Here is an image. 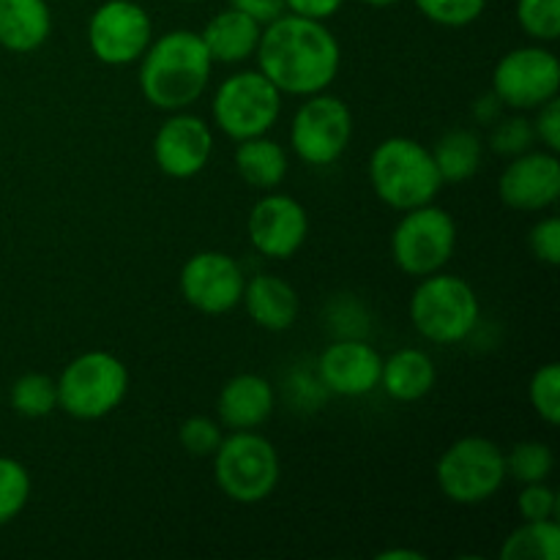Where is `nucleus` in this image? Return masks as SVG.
<instances>
[{
  "mask_svg": "<svg viewBox=\"0 0 560 560\" xmlns=\"http://www.w3.org/2000/svg\"><path fill=\"white\" fill-rule=\"evenodd\" d=\"M257 69L282 96H315L328 91L342 69V47L320 20L284 11L262 25Z\"/></svg>",
  "mask_w": 560,
  "mask_h": 560,
  "instance_id": "obj_1",
  "label": "nucleus"
},
{
  "mask_svg": "<svg viewBox=\"0 0 560 560\" xmlns=\"http://www.w3.org/2000/svg\"><path fill=\"white\" fill-rule=\"evenodd\" d=\"M137 63L142 96L162 113H178L200 102L213 71V60L200 33L186 27L167 31L159 38L153 36Z\"/></svg>",
  "mask_w": 560,
  "mask_h": 560,
  "instance_id": "obj_2",
  "label": "nucleus"
},
{
  "mask_svg": "<svg viewBox=\"0 0 560 560\" xmlns=\"http://www.w3.org/2000/svg\"><path fill=\"white\" fill-rule=\"evenodd\" d=\"M370 184L377 200L394 211L435 202L443 178L432 151L413 137H386L370 156Z\"/></svg>",
  "mask_w": 560,
  "mask_h": 560,
  "instance_id": "obj_3",
  "label": "nucleus"
},
{
  "mask_svg": "<svg viewBox=\"0 0 560 560\" xmlns=\"http://www.w3.org/2000/svg\"><path fill=\"white\" fill-rule=\"evenodd\" d=\"M408 315L427 342L459 345L474 337L481 320V304L474 284L454 273L438 271L419 279L410 295Z\"/></svg>",
  "mask_w": 560,
  "mask_h": 560,
  "instance_id": "obj_4",
  "label": "nucleus"
},
{
  "mask_svg": "<svg viewBox=\"0 0 560 560\" xmlns=\"http://www.w3.org/2000/svg\"><path fill=\"white\" fill-rule=\"evenodd\" d=\"M58 408L77 421H98L124 405L129 370L109 350H88L63 366L58 381Z\"/></svg>",
  "mask_w": 560,
  "mask_h": 560,
  "instance_id": "obj_5",
  "label": "nucleus"
},
{
  "mask_svg": "<svg viewBox=\"0 0 560 560\" xmlns=\"http://www.w3.org/2000/svg\"><path fill=\"white\" fill-rule=\"evenodd\" d=\"M213 476L230 501L255 506L268 501L279 487L282 463L277 446L260 432L235 430L213 452Z\"/></svg>",
  "mask_w": 560,
  "mask_h": 560,
  "instance_id": "obj_6",
  "label": "nucleus"
},
{
  "mask_svg": "<svg viewBox=\"0 0 560 560\" xmlns=\"http://www.w3.org/2000/svg\"><path fill=\"white\" fill-rule=\"evenodd\" d=\"M438 490L459 506H479L506 485V457L495 441L468 435L441 454L435 468Z\"/></svg>",
  "mask_w": 560,
  "mask_h": 560,
  "instance_id": "obj_7",
  "label": "nucleus"
},
{
  "mask_svg": "<svg viewBox=\"0 0 560 560\" xmlns=\"http://www.w3.org/2000/svg\"><path fill=\"white\" fill-rule=\"evenodd\" d=\"M211 115L217 129L235 142L268 135L282 115V93L260 69L235 71L213 91Z\"/></svg>",
  "mask_w": 560,
  "mask_h": 560,
  "instance_id": "obj_8",
  "label": "nucleus"
},
{
  "mask_svg": "<svg viewBox=\"0 0 560 560\" xmlns=\"http://www.w3.org/2000/svg\"><path fill=\"white\" fill-rule=\"evenodd\" d=\"M457 252V222L435 202L402 211L392 233L394 266L421 279L443 271Z\"/></svg>",
  "mask_w": 560,
  "mask_h": 560,
  "instance_id": "obj_9",
  "label": "nucleus"
},
{
  "mask_svg": "<svg viewBox=\"0 0 560 560\" xmlns=\"http://www.w3.org/2000/svg\"><path fill=\"white\" fill-rule=\"evenodd\" d=\"M353 140V113L348 102L328 91L306 96L290 120V148L310 167H328Z\"/></svg>",
  "mask_w": 560,
  "mask_h": 560,
  "instance_id": "obj_10",
  "label": "nucleus"
},
{
  "mask_svg": "<svg viewBox=\"0 0 560 560\" xmlns=\"http://www.w3.org/2000/svg\"><path fill=\"white\" fill-rule=\"evenodd\" d=\"M492 93L503 107L530 113L560 93V60L545 44L514 47L492 71Z\"/></svg>",
  "mask_w": 560,
  "mask_h": 560,
  "instance_id": "obj_11",
  "label": "nucleus"
},
{
  "mask_svg": "<svg viewBox=\"0 0 560 560\" xmlns=\"http://www.w3.org/2000/svg\"><path fill=\"white\" fill-rule=\"evenodd\" d=\"M153 42V20L135 0H104L88 20V47L104 66H131Z\"/></svg>",
  "mask_w": 560,
  "mask_h": 560,
  "instance_id": "obj_12",
  "label": "nucleus"
},
{
  "mask_svg": "<svg viewBox=\"0 0 560 560\" xmlns=\"http://www.w3.org/2000/svg\"><path fill=\"white\" fill-rule=\"evenodd\" d=\"M246 273L228 252L206 249L184 262L178 277L180 295L200 315H228L244 299Z\"/></svg>",
  "mask_w": 560,
  "mask_h": 560,
  "instance_id": "obj_13",
  "label": "nucleus"
},
{
  "mask_svg": "<svg viewBox=\"0 0 560 560\" xmlns=\"http://www.w3.org/2000/svg\"><path fill=\"white\" fill-rule=\"evenodd\" d=\"M246 233L255 252L268 260H290L310 238V213L295 197L282 191H266L252 206Z\"/></svg>",
  "mask_w": 560,
  "mask_h": 560,
  "instance_id": "obj_14",
  "label": "nucleus"
},
{
  "mask_svg": "<svg viewBox=\"0 0 560 560\" xmlns=\"http://www.w3.org/2000/svg\"><path fill=\"white\" fill-rule=\"evenodd\" d=\"M213 153V131L206 118L178 109L170 113L153 137V162L167 178L189 180L208 167Z\"/></svg>",
  "mask_w": 560,
  "mask_h": 560,
  "instance_id": "obj_15",
  "label": "nucleus"
},
{
  "mask_svg": "<svg viewBox=\"0 0 560 560\" xmlns=\"http://www.w3.org/2000/svg\"><path fill=\"white\" fill-rule=\"evenodd\" d=\"M498 195L512 211H550L560 200V159L547 148H530L509 159L498 178Z\"/></svg>",
  "mask_w": 560,
  "mask_h": 560,
  "instance_id": "obj_16",
  "label": "nucleus"
},
{
  "mask_svg": "<svg viewBox=\"0 0 560 560\" xmlns=\"http://www.w3.org/2000/svg\"><path fill=\"white\" fill-rule=\"evenodd\" d=\"M383 355L366 339H334L317 359V381L326 394L359 399L381 386Z\"/></svg>",
  "mask_w": 560,
  "mask_h": 560,
  "instance_id": "obj_17",
  "label": "nucleus"
},
{
  "mask_svg": "<svg viewBox=\"0 0 560 560\" xmlns=\"http://www.w3.org/2000/svg\"><path fill=\"white\" fill-rule=\"evenodd\" d=\"M277 408V392L268 377L244 372V375L230 377L222 386L217 399L219 424L224 430H257L266 424Z\"/></svg>",
  "mask_w": 560,
  "mask_h": 560,
  "instance_id": "obj_18",
  "label": "nucleus"
},
{
  "mask_svg": "<svg viewBox=\"0 0 560 560\" xmlns=\"http://www.w3.org/2000/svg\"><path fill=\"white\" fill-rule=\"evenodd\" d=\"M241 304H244L246 315L255 320V326L273 334L293 328L301 312L299 290L277 273H257V277L246 279Z\"/></svg>",
  "mask_w": 560,
  "mask_h": 560,
  "instance_id": "obj_19",
  "label": "nucleus"
},
{
  "mask_svg": "<svg viewBox=\"0 0 560 560\" xmlns=\"http://www.w3.org/2000/svg\"><path fill=\"white\" fill-rule=\"evenodd\" d=\"M262 25L246 16L238 9H224L213 14L200 31L202 44H206L208 55L213 63L224 66H241L249 58H255L257 44H260Z\"/></svg>",
  "mask_w": 560,
  "mask_h": 560,
  "instance_id": "obj_20",
  "label": "nucleus"
},
{
  "mask_svg": "<svg viewBox=\"0 0 560 560\" xmlns=\"http://www.w3.org/2000/svg\"><path fill=\"white\" fill-rule=\"evenodd\" d=\"M438 370L430 353L421 348H399L381 366V386L394 402H419L435 388Z\"/></svg>",
  "mask_w": 560,
  "mask_h": 560,
  "instance_id": "obj_21",
  "label": "nucleus"
},
{
  "mask_svg": "<svg viewBox=\"0 0 560 560\" xmlns=\"http://www.w3.org/2000/svg\"><path fill=\"white\" fill-rule=\"evenodd\" d=\"M52 11L47 0H0V47L27 55L47 44Z\"/></svg>",
  "mask_w": 560,
  "mask_h": 560,
  "instance_id": "obj_22",
  "label": "nucleus"
},
{
  "mask_svg": "<svg viewBox=\"0 0 560 560\" xmlns=\"http://www.w3.org/2000/svg\"><path fill=\"white\" fill-rule=\"evenodd\" d=\"M235 170H238L241 180L252 189L273 191L284 184L290 170V156L284 151L282 142L271 140L268 135L249 137L241 140L235 148Z\"/></svg>",
  "mask_w": 560,
  "mask_h": 560,
  "instance_id": "obj_23",
  "label": "nucleus"
},
{
  "mask_svg": "<svg viewBox=\"0 0 560 560\" xmlns=\"http://www.w3.org/2000/svg\"><path fill=\"white\" fill-rule=\"evenodd\" d=\"M443 184H465L474 178L485 159V142L474 129H448L430 148Z\"/></svg>",
  "mask_w": 560,
  "mask_h": 560,
  "instance_id": "obj_24",
  "label": "nucleus"
},
{
  "mask_svg": "<svg viewBox=\"0 0 560 560\" xmlns=\"http://www.w3.org/2000/svg\"><path fill=\"white\" fill-rule=\"evenodd\" d=\"M560 558V525L556 520L525 523L506 536L501 547V560H558Z\"/></svg>",
  "mask_w": 560,
  "mask_h": 560,
  "instance_id": "obj_25",
  "label": "nucleus"
},
{
  "mask_svg": "<svg viewBox=\"0 0 560 560\" xmlns=\"http://www.w3.org/2000/svg\"><path fill=\"white\" fill-rule=\"evenodd\" d=\"M9 402L22 419H47L58 408V383L44 372H25L11 383Z\"/></svg>",
  "mask_w": 560,
  "mask_h": 560,
  "instance_id": "obj_26",
  "label": "nucleus"
},
{
  "mask_svg": "<svg viewBox=\"0 0 560 560\" xmlns=\"http://www.w3.org/2000/svg\"><path fill=\"white\" fill-rule=\"evenodd\" d=\"M506 457V479L517 485H534V481H547L556 470V454L547 443L541 441H523L514 443Z\"/></svg>",
  "mask_w": 560,
  "mask_h": 560,
  "instance_id": "obj_27",
  "label": "nucleus"
},
{
  "mask_svg": "<svg viewBox=\"0 0 560 560\" xmlns=\"http://www.w3.org/2000/svg\"><path fill=\"white\" fill-rule=\"evenodd\" d=\"M31 492L33 479L25 465L14 457H0V528L20 517Z\"/></svg>",
  "mask_w": 560,
  "mask_h": 560,
  "instance_id": "obj_28",
  "label": "nucleus"
},
{
  "mask_svg": "<svg viewBox=\"0 0 560 560\" xmlns=\"http://www.w3.org/2000/svg\"><path fill=\"white\" fill-rule=\"evenodd\" d=\"M487 145L492 153L503 159H514L520 153L530 151L536 145V131L534 120L525 118L523 113L501 115V118L492 124L490 137H487Z\"/></svg>",
  "mask_w": 560,
  "mask_h": 560,
  "instance_id": "obj_29",
  "label": "nucleus"
},
{
  "mask_svg": "<svg viewBox=\"0 0 560 560\" xmlns=\"http://www.w3.org/2000/svg\"><path fill=\"white\" fill-rule=\"evenodd\" d=\"M517 22L536 44L560 38V0H517Z\"/></svg>",
  "mask_w": 560,
  "mask_h": 560,
  "instance_id": "obj_30",
  "label": "nucleus"
},
{
  "mask_svg": "<svg viewBox=\"0 0 560 560\" xmlns=\"http://www.w3.org/2000/svg\"><path fill=\"white\" fill-rule=\"evenodd\" d=\"M528 402L545 424L556 427L560 421V366L556 361L539 366L530 375Z\"/></svg>",
  "mask_w": 560,
  "mask_h": 560,
  "instance_id": "obj_31",
  "label": "nucleus"
},
{
  "mask_svg": "<svg viewBox=\"0 0 560 560\" xmlns=\"http://www.w3.org/2000/svg\"><path fill=\"white\" fill-rule=\"evenodd\" d=\"M416 9L441 27H468L485 14L487 0H413Z\"/></svg>",
  "mask_w": 560,
  "mask_h": 560,
  "instance_id": "obj_32",
  "label": "nucleus"
},
{
  "mask_svg": "<svg viewBox=\"0 0 560 560\" xmlns=\"http://www.w3.org/2000/svg\"><path fill=\"white\" fill-rule=\"evenodd\" d=\"M222 430L224 427L211 416H191L180 424L178 443L191 457H213V452H217L224 438Z\"/></svg>",
  "mask_w": 560,
  "mask_h": 560,
  "instance_id": "obj_33",
  "label": "nucleus"
},
{
  "mask_svg": "<svg viewBox=\"0 0 560 560\" xmlns=\"http://www.w3.org/2000/svg\"><path fill=\"white\" fill-rule=\"evenodd\" d=\"M558 492L552 490L547 481H534V485H523L517 495V512L525 523H539V520H556L558 517Z\"/></svg>",
  "mask_w": 560,
  "mask_h": 560,
  "instance_id": "obj_34",
  "label": "nucleus"
},
{
  "mask_svg": "<svg viewBox=\"0 0 560 560\" xmlns=\"http://www.w3.org/2000/svg\"><path fill=\"white\" fill-rule=\"evenodd\" d=\"M528 249L545 266L556 268L560 266V219L558 217H545L530 228L528 233Z\"/></svg>",
  "mask_w": 560,
  "mask_h": 560,
  "instance_id": "obj_35",
  "label": "nucleus"
},
{
  "mask_svg": "<svg viewBox=\"0 0 560 560\" xmlns=\"http://www.w3.org/2000/svg\"><path fill=\"white\" fill-rule=\"evenodd\" d=\"M534 131L536 142H541V148L558 153L560 151V98H550L541 107L534 109Z\"/></svg>",
  "mask_w": 560,
  "mask_h": 560,
  "instance_id": "obj_36",
  "label": "nucleus"
},
{
  "mask_svg": "<svg viewBox=\"0 0 560 560\" xmlns=\"http://www.w3.org/2000/svg\"><path fill=\"white\" fill-rule=\"evenodd\" d=\"M345 5V0H284V9L290 14L310 16V20L328 22L334 14H339V9Z\"/></svg>",
  "mask_w": 560,
  "mask_h": 560,
  "instance_id": "obj_37",
  "label": "nucleus"
},
{
  "mask_svg": "<svg viewBox=\"0 0 560 560\" xmlns=\"http://www.w3.org/2000/svg\"><path fill=\"white\" fill-rule=\"evenodd\" d=\"M230 5L244 11L246 16H252L260 25H268V22H273L288 11L284 9V0H230Z\"/></svg>",
  "mask_w": 560,
  "mask_h": 560,
  "instance_id": "obj_38",
  "label": "nucleus"
},
{
  "mask_svg": "<svg viewBox=\"0 0 560 560\" xmlns=\"http://www.w3.org/2000/svg\"><path fill=\"white\" fill-rule=\"evenodd\" d=\"M503 109H506V107H503L501 98H498L495 93L490 91V93H485V96H481L479 102L474 104V118L479 120L481 126H492L498 118H501Z\"/></svg>",
  "mask_w": 560,
  "mask_h": 560,
  "instance_id": "obj_39",
  "label": "nucleus"
},
{
  "mask_svg": "<svg viewBox=\"0 0 560 560\" xmlns=\"http://www.w3.org/2000/svg\"><path fill=\"white\" fill-rule=\"evenodd\" d=\"M377 558L381 560H424L421 552H413V550H383V552H377Z\"/></svg>",
  "mask_w": 560,
  "mask_h": 560,
  "instance_id": "obj_40",
  "label": "nucleus"
},
{
  "mask_svg": "<svg viewBox=\"0 0 560 560\" xmlns=\"http://www.w3.org/2000/svg\"><path fill=\"white\" fill-rule=\"evenodd\" d=\"M364 5H372V9H388V5H397L399 0H361Z\"/></svg>",
  "mask_w": 560,
  "mask_h": 560,
  "instance_id": "obj_41",
  "label": "nucleus"
},
{
  "mask_svg": "<svg viewBox=\"0 0 560 560\" xmlns=\"http://www.w3.org/2000/svg\"><path fill=\"white\" fill-rule=\"evenodd\" d=\"M180 3H200V0H180Z\"/></svg>",
  "mask_w": 560,
  "mask_h": 560,
  "instance_id": "obj_42",
  "label": "nucleus"
}]
</instances>
